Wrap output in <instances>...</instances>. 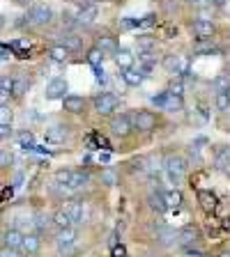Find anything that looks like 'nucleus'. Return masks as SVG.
I'll list each match as a JSON object with an SVG mask.
<instances>
[{
    "label": "nucleus",
    "mask_w": 230,
    "mask_h": 257,
    "mask_svg": "<svg viewBox=\"0 0 230 257\" xmlns=\"http://www.w3.org/2000/svg\"><path fill=\"white\" fill-rule=\"evenodd\" d=\"M10 161H12L10 152H0V168H5V166H10Z\"/></svg>",
    "instance_id": "nucleus-47"
},
{
    "label": "nucleus",
    "mask_w": 230,
    "mask_h": 257,
    "mask_svg": "<svg viewBox=\"0 0 230 257\" xmlns=\"http://www.w3.org/2000/svg\"><path fill=\"white\" fill-rule=\"evenodd\" d=\"M113 257H127L124 246H113Z\"/></svg>",
    "instance_id": "nucleus-48"
},
{
    "label": "nucleus",
    "mask_w": 230,
    "mask_h": 257,
    "mask_svg": "<svg viewBox=\"0 0 230 257\" xmlns=\"http://www.w3.org/2000/svg\"><path fill=\"white\" fill-rule=\"evenodd\" d=\"M0 257H21V250H14V248H0Z\"/></svg>",
    "instance_id": "nucleus-40"
},
{
    "label": "nucleus",
    "mask_w": 230,
    "mask_h": 257,
    "mask_svg": "<svg viewBox=\"0 0 230 257\" xmlns=\"http://www.w3.org/2000/svg\"><path fill=\"white\" fill-rule=\"evenodd\" d=\"M32 223H35V232H46L48 230V225L53 223V220L48 218V216H37V220H32Z\"/></svg>",
    "instance_id": "nucleus-33"
},
{
    "label": "nucleus",
    "mask_w": 230,
    "mask_h": 257,
    "mask_svg": "<svg viewBox=\"0 0 230 257\" xmlns=\"http://www.w3.org/2000/svg\"><path fill=\"white\" fill-rule=\"evenodd\" d=\"M134 128H138V131H155V126H157V117L152 115L150 110H140V112H136V117H134Z\"/></svg>",
    "instance_id": "nucleus-4"
},
{
    "label": "nucleus",
    "mask_w": 230,
    "mask_h": 257,
    "mask_svg": "<svg viewBox=\"0 0 230 257\" xmlns=\"http://www.w3.org/2000/svg\"><path fill=\"white\" fill-rule=\"evenodd\" d=\"M12 117H14V112L10 110V106L0 103V124H5V126H12Z\"/></svg>",
    "instance_id": "nucleus-32"
},
{
    "label": "nucleus",
    "mask_w": 230,
    "mask_h": 257,
    "mask_svg": "<svg viewBox=\"0 0 230 257\" xmlns=\"http://www.w3.org/2000/svg\"><path fill=\"white\" fill-rule=\"evenodd\" d=\"M122 78H124V83L127 85H131V87H138L140 83H143V78H145V74H143V69H124V74H122Z\"/></svg>",
    "instance_id": "nucleus-17"
},
{
    "label": "nucleus",
    "mask_w": 230,
    "mask_h": 257,
    "mask_svg": "<svg viewBox=\"0 0 230 257\" xmlns=\"http://www.w3.org/2000/svg\"><path fill=\"white\" fill-rule=\"evenodd\" d=\"M189 257H203V252H196V250H189Z\"/></svg>",
    "instance_id": "nucleus-53"
},
{
    "label": "nucleus",
    "mask_w": 230,
    "mask_h": 257,
    "mask_svg": "<svg viewBox=\"0 0 230 257\" xmlns=\"http://www.w3.org/2000/svg\"><path fill=\"white\" fill-rule=\"evenodd\" d=\"M64 92H67V80L64 78H53L46 85V92H44V94H46L48 101H55V99H62Z\"/></svg>",
    "instance_id": "nucleus-5"
},
{
    "label": "nucleus",
    "mask_w": 230,
    "mask_h": 257,
    "mask_svg": "<svg viewBox=\"0 0 230 257\" xmlns=\"http://www.w3.org/2000/svg\"><path fill=\"white\" fill-rule=\"evenodd\" d=\"M83 108H86V99H83V96H76V94L64 96V110L67 112L79 115V112H83Z\"/></svg>",
    "instance_id": "nucleus-13"
},
{
    "label": "nucleus",
    "mask_w": 230,
    "mask_h": 257,
    "mask_svg": "<svg viewBox=\"0 0 230 257\" xmlns=\"http://www.w3.org/2000/svg\"><path fill=\"white\" fill-rule=\"evenodd\" d=\"M216 3H219V5H221V3H225V0H216Z\"/></svg>",
    "instance_id": "nucleus-56"
},
{
    "label": "nucleus",
    "mask_w": 230,
    "mask_h": 257,
    "mask_svg": "<svg viewBox=\"0 0 230 257\" xmlns=\"http://www.w3.org/2000/svg\"><path fill=\"white\" fill-rule=\"evenodd\" d=\"M177 241H180V243H182L184 248L193 246V243L198 241V230L189 225V227H184V230H180V232H177Z\"/></svg>",
    "instance_id": "nucleus-14"
},
{
    "label": "nucleus",
    "mask_w": 230,
    "mask_h": 257,
    "mask_svg": "<svg viewBox=\"0 0 230 257\" xmlns=\"http://www.w3.org/2000/svg\"><path fill=\"white\" fill-rule=\"evenodd\" d=\"M182 108H184V101H182V96L168 94L166 103H164V110H168V112H177V110H182Z\"/></svg>",
    "instance_id": "nucleus-25"
},
{
    "label": "nucleus",
    "mask_w": 230,
    "mask_h": 257,
    "mask_svg": "<svg viewBox=\"0 0 230 257\" xmlns=\"http://www.w3.org/2000/svg\"><path fill=\"white\" fill-rule=\"evenodd\" d=\"M175 232H173V230H166V232H164V234H161V243H171V241L173 239H175Z\"/></svg>",
    "instance_id": "nucleus-45"
},
{
    "label": "nucleus",
    "mask_w": 230,
    "mask_h": 257,
    "mask_svg": "<svg viewBox=\"0 0 230 257\" xmlns=\"http://www.w3.org/2000/svg\"><path fill=\"white\" fill-rule=\"evenodd\" d=\"M138 46L145 48V51H150V48L155 46V39H152V37H140L138 39Z\"/></svg>",
    "instance_id": "nucleus-42"
},
{
    "label": "nucleus",
    "mask_w": 230,
    "mask_h": 257,
    "mask_svg": "<svg viewBox=\"0 0 230 257\" xmlns=\"http://www.w3.org/2000/svg\"><path fill=\"white\" fill-rule=\"evenodd\" d=\"M198 200H200V207H203L205 211H212V209L216 207V198H214V193L212 191H200Z\"/></svg>",
    "instance_id": "nucleus-21"
},
{
    "label": "nucleus",
    "mask_w": 230,
    "mask_h": 257,
    "mask_svg": "<svg viewBox=\"0 0 230 257\" xmlns=\"http://www.w3.org/2000/svg\"><path fill=\"white\" fill-rule=\"evenodd\" d=\"M19 143H21V147H26V150H32V147H35V138H32L30 131H23V134L19 136Z\"/></svg>",
    "instance_id": "nucleus-35"
},
{
    "label": "nucleus",
    "mask_w": 230,
    "mask_h": 257,
    "mask_svg": "<svg viewBox=\"0 0 230 257\" xmlns=\"http://www.w3.org/2000/svg\"><path fill=\"white\" fill-rule=\"evenodd\" d=\"M51 16H53L51 7H46V5H35V7L30 10V14H28V19H30V26H46V23L51 21Z\"/></svg>",
    "instance_id": "nucleus-3"
},
{
    "label": "nucleus",
    "mask_w": 230,
    "mask_h": 257,
    "mask_svg": "<svg viewBox=\"0 0 230 257\" xmlns=\"http://www.w3.org/2000/svg\"><path fill=\"white\" fill-rule=\"evenodd\" d=\"M71 179V170H58L55 172V182L60 184V186H67Z\"/></svg>",
    "instance_id": "nucleus-36"
},
{
    "label": "nucleus",
    "mask_w": 230,
    "mask_h": 257,
    "mask_svg": "<svg viewBox=\"0 0 230 257\" xmlns=\"http://www.w3.org/2000/svg\"><path fill=\"white\" fill-rule=\"evenodd\" d=\"M118 96L111 94V92H102V94L95 96V110L99 115H111L115 108H118Z\"/></svg>",
    "instance_id": "nucleus-2"
},
{
    "label": "nucleus",
    "mask_w": 230,
    "mask_h": 257,
    "mask_svg": "<svg viewBox=\"0 0 230 257\" xmlns=\"http://www.w3.org/2000/svg\"><path fill=\"white\" fill-rule=\"evenodd\" d=\"M95 19H97V7L95 5L86 7V10H81L79 16H76V26L88 28V26H92V23H95Z\"/></svg>",
    "instance_id": "nucleus-15"
},
{
    "label": "nucleus",
    "mask_w": 230,
    "mask_h": 257,
    "mask_svg": "<svg viewBox=\"0 0 230 257\" xmlns=\"http://www.w3.org/2000/svg\"><path fill=\"white\" fill-rule=\"evenodd\" d=\"M216 166H219L221 170L230 166V147H223V150H219V154H216Z\"/></svg>",
    "instance_id": "nucleus-28"
},
{
    "label": "nucleus",
    "mask_w": 230,
    "mask_h": 257,
    "mask_svg": "<svg viewBox=\"0 0 230 257\" xmlns=\"http://www.w3.org/2000/svg\"><path fill=\"white\" fill-rule=\"evenodd\" d=\"M164 202H166V207L177 209V207H180V204H182V193L177 191V188H173V191L164 193Z\"/></svg>",
    "instance_id": "nucleus-22"
},
{
    "label": "nucleus",
    "mask_w": 230,
    "mask_h": 257,
    "mask_svg": "<svg viewBox=\"0 0 230 257\" xmlns=\"http://www.w3.org/2000/svg\"><path fill=\"white\" fill-rule=\"evenodd\" d=\"M168 94H175V96H182V80L177 78L171 83V90H168Z\"/></svg>",
    "instance_id": "nucleus-39"
},
{
    "label": "nucleus",
    "mask_w": 230,
    "mask_h": 257,
    "mask_svg": "<svg viewBox=\"0 0 230 257\" xmlns=\"http://www.w3.org/2000/svg\"><path fill=\"white\" fill-rule=\"evenodd\" d=\"M131 128H134V124H131V119H129L127 115H118V117L111 119V131L115 136H120V138L131 134Z\"/></svg>",
    "instance_id": "nucleus-6"
},
{
    "label": "nucleus",
    "mask_w": 230,
    "mask_h": 257,
    "mask_svg": "<svg viewBox=\"0 0 230 257\" xmlns=\"http://www.w3.org/2000/svg\"><path fill=\"white\" fill-rule=\"evenodd\" d=\"M147 202H150V209H155L157 214H161V211H166V202H164V193H152L150 198H147Z\"/></svg>",
    "instance_id": "nucleus-24"
},
{
    "label": "nucleus",
    "mask_w": 230,
    "mask_h": 257,
    "mask_svg": "<svg viewBox=\"0 0 230 257\" xmlns=\"http://www.w3.org/2000/svg\"><path fill=\"white\" fill-rule=\"evenodd\" d=\"M164 67H166L171 74H187V60L180 58V55H168L164 60Z\"/></svg>",
    "instance_id": "nucleus-11"
},
{
    "label": "nucleus",
    "mask_w": 230,
    "mask_h": 257,
    "mask_svg": "<svg viewBox=\"0 0 230 257\" xmlns=\"http://www.w3.org/2000/svg\"><path fill=\"white\" fill-rule=\"evenodd\" d=\"M97 48H99L104 55H106V53L115 55V51H118V42H115L113 37H108V35H102V37L97 39Z\"/></svg>",
    "instance_id": "nucleus-18"
},
{
    "label": "nucleus",
    "mask_w": 230,
    "mask_h": 257,
    "mask_svg": "<svg viewBox=\"0 0 230 257\" xmlns=\"http://www.w3.org/2000/svg\"><path fill=\"white\" fill-rule=\"evenodd\" d=\"M10 96H12V94H7V92H0V103H5V106H7V101H10Z\"/></svg>",
    "instance_id": "nucleus-51"
},
{
    "label": "nucleus",
    "mask_w": 230,
    "mask_h": 257,
    "mask_svg": "<svg viewBox=\"0 0 230 257\" xmlns=\"http://www.w3.org/2000/svg\"><path fill=\"white\" fill-rule=\"evenodd\" d=\"M99 161H102V163H108V161H111V156H108V154H102V156H99Z\"/></svg>",
    "instance_id": "nucleus-52"
},
{
    "label": "nucleus",
    "mask_w": 230,
    "mask_h": 257,
    "mask_svg": "<svg viewBox=\"0 0 230 257\" xmlns=\"http://www.w3.org/2000/svg\"><path fill=\"white\" fill-rule=\"evenodd\" d=\"M187 3H203V0H187Z\"/></svg>",
    "instance_id": "nucleus-55"
},
{
    "label": "nucleus",
    "mask_w": 230,
    "mask_h": 257,
    "mask_svg": "<svg viewBox=\"0 0 230 257\" xmlns=\"http://www.w3.org/2000/svg\"><path fill=\"white\" fill-rule=\"evenodd\" d=\"M74 3L81 7V10H86V7H92V0H74Z\"/></svg>",
    "instance_id": "nucleus-50"
},
{
    "label": "nucleus",
    "mask_w": 230,
    "mask_h": 257,
    "mask_svg": "<svg viewBox=\"0 0 230 257\" xmlns=\"http://www.w3.org/2000/svg\"><path fill=\"white\" fill-rule=\"evenodd\" d=\"M88 182H90V175H88V172H83V170H79V172H71V179H69V184H67V186H69V188H81V186H86Z\"/></svg>",
    "instance_id": "nucleus-23"
},
{
    "label": "nucleus",
    "mask_w": 230,
    "mask_h": 257,
    "mask_svg": "<svg viewBox=\"0 0 230 257\" xmlns=\"http://www.w3.org/2000/svg\"><path fill=\"white\" fill-rule=\"evenodd\" d=\"M166 172L171 177L173 184H180L184 179V172H187V161L182 156H168L166 159Z\"/></svg>",
    "instance_id": "nucleus-1"
},
{
    "label": "nucleus",
    "mask_w": 230,
    "mask_h": 257,
    "mask_svg": "<svg viewBox=\"0 0 230 257\" xmlns=\"http://www.w3.org/2000/svg\"><path fill=\"white\" fill-rule=\"evenodd\" d=\"M64 214L69 216L71 223H81V220H83V207H81L79 202H71L64 207Z\"/></svg>",
    "instance_id": "nucleus-20"
},
{
    "label": "nucleus",
    "mask_w": 230,
    "mask_h": 257,
    "mask_svg": "<svg viewBox=\"0 0 230 257\" xmlns=\"http://www.w3.org/2000/svg\"><path fill=\"white\" fill-rule=\"evenodd\" d=\"M21 243H23V232L21 230H7V232H3V246H5V248L21 250Z\"/></svg>",
    "instance_id": "nucleus-9"
},
{
    "label": "nucleus",
    "mask_w": 230,
    "mask_h": 257,
    "mask_svg": "<svg viewBox=\"0 0 230 257\" xmlns=\"http://www.w3.org/2000/svg\"><path fill=\"white\" fill-rule=\"evenodd\" d=\"M138 28V19H122L120 21V30H134Z\"/></svg>",
    "instance_id": "nucleus-38"
},
{
    "label": "nucleus",
    "mask_w": 230,
    "mask_h": 257,
    "mask_svg": "<svg viewBox=\"0 0 230 257\" xmlns=\"http://www.w3.org/2000/svg\"><path fill=\"white\" fill-rule=\"evenodd\" d=\"M191 30H193V35H196L200 42H205V39H209L212 35H214V26H212V21H207V19H198V21H193Z\"/></svg>",
    "instance_id": "nucleus-7"
},
{
    "label": "nucleus",
    "mask_w": 230,
    "mask_h": 257,
    "mask_svg": "<svg viewBox=\"0 0 230 257\" xmlns=\"http://www.w3.org/2000/svg\"><path fill=\"white\" fill-rule=\"evenodd\" d=\"M152 23H155V14H147V16H143V19L138 21V26L140 28H150Z\"/></svg>",
    "instance_id": "nucleus-43"
},
{
    "label": "nucleus",
    "mask_w": 230,
    "mask_h": 257,
    "mask_svg": "<svg viewBox=\"0 0 230 257\" xmlns=\"http://www.w3.org/2000/svg\"><path fill=\"white\" fill-rule=\"evenodd\" d=\"M12 134V126H5V124H0V138H10Z\"/></svg>",
    "instance_id": "nucleus-49"
},
{
    "label": "nucleus",
    "mask_w": 230,
    "mask_h": 257,
    "mask_svg": "<svg viewBox=\"0 0 230 257\" xmlns=\"http://www.w3.org/2000/svg\"><path fill=\"white\" fill-rule=\"evenodd\" d=\"M3 26H5V19H3V16H0V30H3Z\"/></svg>",
    "instance_id": "nucleus-54"
},
{
    "label": "nucleus",
    "mask_w": 230,
    "mask_h": 257,
    "mask_svg": "<svg viewBox=\"0 0 230 257\" xmlns=\"http://www.w3.org/2000/svg\"><path fill=\"white\" fill-rule=\"evenodd\" d=\"M99 179H102V184H106V186H115V184H118V175L113 170H102Z\"/></svg>",
    "instance_id": "nucleus-34"
},
{
    "label": "nucleus",
    "mask_w": 230,
    "mask_h": 257,
    "mask_svg": "<svg viewBox=\"0 0 230 257\" xmlns=\"http://www.w3.org/2000/svg\"><path fill=\"white\" fill-rule=\"evenodd\" d=\"M216 108H219V110H228L230 108V87L216 94Z\"/></svg>",
    "instance_id": "nucleus-27"
},
{
    "label": "nucleus",
    "mask_w": 230,
    "mask_h": 257,
    "mask_svg": "<svg viewBox=\"0 0 230 257\" xmlns=\"http://www.w3.org/2000/svg\"><path fill=\"white\" fill-rule=\"evenodd\" d=\"M28 87H30V80H28V76H16V78H14V85H12V94H14V96H23L28 92Z\"/></svg>",
    "instance_id": "nucleus-19"
},
{
    "label": "nucleus",
    "mask_w": 230,
    "mask_h": 257,
    "mask_svg": "<svg viewBox=\"0 0 230 257\" xmlns=\"http://www.w3.org/2000/svg\"><path fill=\"white\" fill-rule=\"evenodd\" d=\"M53 223L58 225L60 230H67V227H71V220H69V216L64 214V209H62V211H58V214L53 216Z\"/></svg>",
    "instance_id": "nucleus-29"
},
{
    "label": "nucleus",
    "mask_w": 230,
    "mask_h": 257,
    "mask_svg": "<svg viewBox=\"0 0 230 257\" xmlns=\"http://www.w3.org/2000/svg\"><path fill=\"white\" fill-rule=\"evenodd\" d=\"M48 55H51L53 62H64V60L69 58V51H67L64 46H53L51 51H48Z\"/></svg>",
    "instance_id": "nucleus-26"
},
{
    "label": "nucleus",
    "mask_w": 230,
    "mask_h": 257,
    "mask_svg": "<svg viewBox=\"0 0 230 257\" xmlns=\"http://www.w3.org/2000/svg\"><path fill=\"white\" fill-rule=\"evenodd\" d=\"M166 99H168V92H161V94L152 96V103H155V106H159V108H164V103H166Z\"/></svg>",
    "instance_id": "nucleus-41"
},
{
    "label": "nucleus",
    "mask_w": 230,
    "mask_h": 257,
    "mask_svg": "<svg viewBox=\"0 0 230 257\" xmlns=\"http://www.w3.org/2000/svg\"><path fill=\"white\" fill-rule=\"evenodd\" d=\"M74 241H76V232L71 230V227H67V230H60V234H58V239H55V243H58L60 252H64V250H69V248L74 246Z\"/></svg>",
    "instance_id": "nucleus-12"
},
{
    "label": "nucleus",
    "mask_w": 230,
    "mask_h": 257,
    "mask_svg": "<svg viewBox=\"0 0 230 257\" xmlns=\"http://www.w3.org/2000/svg\"><path fill=\"white\" fill-rule=\"evenodd\" d=\"M39 248H42V236H39L37 232H32V234H23V243H21L23 252L35 255V252H39Z\"/></svg>",
    "instance_id": "nucleus-8"
},
{
    "label": "nucleus",
    "mask_w": 230,
    "mask_h": 257,
    "mask_svg": "<svg viewBox=\"0 0 230 257\" xmlns=\"http://www.w3.org/2000/svg\"><path fill=\"white\" fill-rule=\"evenodd\" d=\"M102 60H104V53H102V51H99L97 46L88 51V62H90L92 67H99V64H102Z\"/></svg>",
    "instance_id": "nucleus-31"
},
{
    "label": "nucleus",
    "mask_w": 230,
    "mask_h": 257,
    "mask_svg": "<svg viewBox=\"0 0 230 257\" xmlns=\"http://www.w3.org/2000/svg\"><path fill=\"white\" fill-rule=\"evenodd\" d=\"M95 78L99 80V83H106V71H104L102 67H95Z\"/></svg>",
    "instance_id": "nucleus-46"
},
{
    "label": "nucleus",
    "mask_w": 230,
    "mask_h": 257,
    "mask_svg": "<svg viewBox=\"0 0 230 257\" xmlns=\"http://www.w3.org/2000/svg\"><path fill=\"white\" fill-rule=\"evenodd\" d=\"M69 136V131H67V126H62V124H58V126H51V128H46V143H51V145H60V143H64V138Z\"/></svg>",
    "instance_id": "nucleus-10"
},
{
    "label": "nucleus",
    "mask_w": 230,
    "mask_h": 257,
    "mask_svg": "<svg viewBox=\"0 0 230 257\" xmlns=\"http://www.w3.org/2000/svg\"><path fill=\"white\" fill-rule=\"evenodd\" d=\"M97 3H102V0H97Z\"/></svg>",
    "instance_id": "nucleus-57"
},
{
    "label": "nucleus",
    "mask_w": 230,
    "mask_h": 257,
    "mask_svg": "<svg viewBox=\"0 0 230 257\" xmlns=\"http://www.w3.org/2000/svg\"><path fill=\"white\" fill-rule=\"evenodd\" d=\"M60 46H64L67 51H79L81 48V37H74V35H67V37L62 39V44Z\"/></svg>",
    "instance_id": "nucleus-30"
},
{
    "label": "nucleus",
    "mask_w": 230,
    "mask_h": 257,
    "mask_svg": "<svg viewBox=\"0 0 230 257\" xmlns=\"http://www.w3.org/2000/svg\"><path fill=\"white\" fill-rule=\"evenodd\" d=\"M115 64H118L120 69H131V64H134V53L127 51V48H118V51H115Z\"/></svg>",
    "instance_id": "nucleus-16"
},
{
    "label": "nucleus",
    "mask_w": 230,
    "mask_h": 257,
    "mask_svg": "<svg viewBox=\"0 0 230 257\" xmlns=\"http://www.w3.org/2000/svg\"><path fill=\"white\" fill-rule=\"evenodd\" d=\"M212 51H214L212 44H198V46H196V53H212Z\"/></svg>",
    "instance_id": "nucleus-44"
},
{
    "label": "nucleus",
    "mask_w": 230,
    "mask_h": 257,
    "mask_svg": "<svg viewBox=\"0 0 230 257\" xmlns=\"http://www.w3.org/2000/svg\"><path fill=\"white\" fill-rule=\"evenodd\" d=\"M12 85H14V78H12V76H0V92L12 94Z\"/></svg>",
    "instance_id": "nucleus-37"
}]
</instances>
